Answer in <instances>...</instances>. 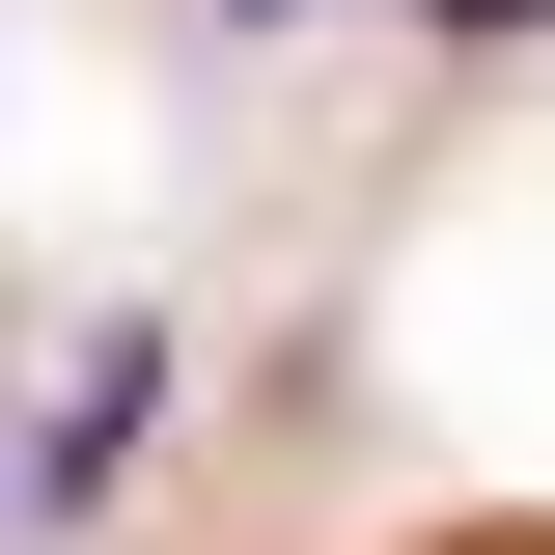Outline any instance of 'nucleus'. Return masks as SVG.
I'll return each mask as SVG.
<instances>
[{
  "instance_id": "3",
  "label": "nucleus",
  "mask_w": 555,
  "mask_h": 555,
  "mask_svg": "<svg viewBox=\"0 0 555 555\" xmlns=\"http://www.w3.org/2000/svg\"><path fill=\"white\" fill-rule=\"evenodd\" d=\"M222 28H278V0H222Z\"/></svg>"
},
{
  "instance_id": "1",
  "label": "nucleus",
  "mask_w": 555,
  "mask_h": 555,
  "mask_svg": "<svg viewBox=\"0 0 555 555\" xmlns=\"http://www.w3.org/2000/svg\"><path fill=\"white\" fill-rule=\"evenodd\" d=\"M139 416H167V334H112V361L56 389V500H112V473H139Z\"/></svg>"
},
{
  "instance_id": "2",
  "label": "nucleus",
  "mask_w": 555,
  "mask_h": 555,
  "mask_svg": "<svg viewBox=\"0 0 555 555\" xmlns=\"http://www.w3.org/2000/svg\"><path fill=\"white\" fill-rule=\"evenodd\" d=\"M416 28H444V56H528V28H555V0H416Z\"/></svg>"
}]
</instances>
